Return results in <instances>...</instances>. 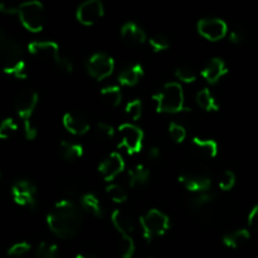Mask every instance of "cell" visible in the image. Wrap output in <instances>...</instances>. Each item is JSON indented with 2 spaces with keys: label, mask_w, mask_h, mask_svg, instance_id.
Instances as JSON below:
<instances>
[{
  "label": "cell",
  "mask_w": 258,
  "mask_h": 258,
  "mask_svg": "<svg viewBox=\"0 0 258 258\" xmlns=\"http://www.w3.org/2000/svg\"><path fill=\"white\" fill-rule=\"evenodd\" d=\"M82 222V208L70 199L57 202L47 217L49 229L58 238L62 239L76 236L81 229Z\"/></svg>",
  "instance_id": "6da1fadb"
},
{
  "label": "cell",
  "mask_w": 258,
  "mask_h": 258,
  "mask_svg": "<svg viewBox=\"0 0 258 258\" xmlns=\"http://www.w3.org/2000/svg\"><path fill=\"white\" fill-rule=\"evenodd\" d=\"M0 66L7 75L19 80L27 78L23 48L10 33L0 27Z\"/></svg>",
  "instance_id": "7a4b0ae2"
},
{
  "label": "cell",
  "mask_w": 258,
  "mask_h": 258,
  "mask_svg": "<svg viewBox=\"0 0 258 258\" xmlns=\"http://www.w3.org/2000/svg\"><path fill=\"white\" fill-rule=\"evenodd\" d=\"M153 101L158 112L161 113H178L189 111L184 105V91L180 83L169 82L158 93L153 95Z\"/></svg>",
  "instance_id": "3957f363"
},
{
  "label": "cell",
  "mask_w": 258,
  "mask_h": 258,
  "mask_svg": "<svg viewBox=\"0 0 258 258\" xmlns=\"http://www.w3.org/2000/svg\"><path fill=\"white\" fill-rule=\"evenodd\" d=\"M39 102V96L33 90L20 91L14 101V107L18 116L24 123V134L27 140H34L38 135V131L32 122V116Z\"/></svg>",
  "instance_id": "277c9868"
},
{
  "label": "cell",
  "mask_w": 258,
  "mask_h": 258,
  "mask_svg": "<svg viewBox=\"0 0 258 258\" xmlns=\"http://www.w3.org/2000/svg\"><path fill=\"white\" fill-rule=\"evenodd\" d=\"M28 50L32 55L39 58L42 60L53 63L57 66L59 70L64 71L66 73L73 72V63L70 59L60 55L59 45L52 40H35L29 43Z\"/></svg>",
  "instance_id": "5b68a950"
},
{
  "label": "cell",
  "mask_w": 258,
  "mask_h": 258,
  "mask_svg": "<svg viewBox=\"0 0 258 258\" xmlns=\"http://www.w3.org/2000/svg\"><path fill=\"white\" fill-rule=\"evenodd\" d=\"M18 15H19L23 27L32 33H38L43 30L45 22H47V13H45L44 5L37 0L19 4Z\"/></svg>",
  "instance_id": "8992f818"
},
{
  "label": "cell",
  "mask_w": 258,
  "mask_h": 258,
  "mask_svg": "<svg viewBox=\"0 0 258 258\" xmlns=\"http://www.w3.org/2000/svg\"><path fill=\"white\" fill-rule=\"evenodd\" d=\"M140 226L143 228L144 238L151 241L155 237H160L170 228V221L165 213L159 209H150L140 218Z\"/></svg>",
  "instance_id": "52a82bcc"
},
{
  "label": "cell",
  "mask_w": 258,
  "mask_h": 258,
  "mask_svg": "<svg viewBox=\"0 0 258 258\" xmlns=\"http://www.w3.org/2000/svg\"><path fill=\"white\" fill-rule=\"evenodd\" d=\"M120 144L118 146L125 149L128 154H138L143 149L144 131L134 123H122L118 127Z\"/></svg>",
  "instance_id": "ba28073f"
},
{
  "label": "cell",
  "mask_w": 258,
  "mask_h": 258,
  "mask_svg": "<svg viewBox=\"0 0 258 258\" xmlns=\"http://www.w3.org/2000/svg\"><path fill=\"white\" fill-rule=\"evenodd\" d=\"M87 72L97 81H103L110 77L115 71V60L106 53H93L87 60Z\"/></svg>",
  "instance_id": "9c48e42d"
},
{
  "label": "cell",
  "mask_w": 258,
  "mask_h": 258,
  "mask_svg": "<svg viewBox=\"0 0 258 258\" xmlns=\"http://www.w3.org/2000/svg\"><path fill=\"white\" fill-rule=\"evenodd\" d=\"M198 33L211 42L221 40L228 34V25L219 18H204L197 24Z\"/></svg>",
  "instance_id": "30bf717a"
},
{
  "label": "cell",
  "mask_w": 258,
  "mask_h": 258,
  "mask_svg": "<svg viewBox=\"0 0 258 258\" xmlns=\"http://www.w3.org/2000/svg\"><path fill=\"white\" fill-rule=\"evenodd\" d=\"M12 196L18 206L34 208L37 206V188L30 180H18L12 186Z\"/></svg>",
  "instance_id": "8fae6325"
},
{
  "label": "cell",
  "mask_w": 258,
  "mask_h": 258,
  "mask_svg": "<svg viewBox=\"0 0 258 258\" xmlns=\"http://www.w3.org/2000/svg\"><path fill=\"white\" fill-rule=\"evenodd\" d=\"M105 14V8L100 0H87L76 10V18L82 25L90 27L96 24Z\"/></svg>",
  "instance_id": "7c38bea8"
},
{
  "label": "cell",
  "mask_w": 258,
  "mask_h": 258,
  "mask_svg": "<svg viewBox=\"0 0 258 258\" xmlns=\"http://www.w3.org/2000/svg\"><path fill=\"white\" fill-rule=\"evenodd\" d=\"M125 160L117 151L110 154L102 163L98 165V173L106 181H112L117 175L125 170Z\"/></svg>",
  "instance_id": "4fadbf2b"
},
{
  "label": "cell",
  "mask_w": 258,
  "mask_h": 258,
  "mask_svg": "<svg viewBox=\"0 0 258 258\" xmlns=\"http://www.w3.org/2000/svg\"><path fill=\"white\" fill-rule=\"evenodd\" d=\"M179 181L184 188L194 193H206L212 186V179L206 174L201 173H183L179 176Z\"/></svg>",
  "instance_id": "5bb4252c"
},
{
  "label": "cell",
  "mask_w": 258,
  "mask_h": 258,
  "mask_svg": "<svg viewBox=\"0 0 258 258\" xmlns=\"http://www.w3.org/2000/svg\"><path fill=\"white\" fill-rule=\"evenodd\" d=\"M63 126L70 134L76 136H82L90 131L91 126L87 117L81 112H67L63 116Z\"/></svg>",
  "instance_id": "9a60e30c"
},
{
  "label": "cell",
  "mask_w": 258,
  "mask_h": 258,
  "mask_svg": "<svg viewBox=\"0 0 258 258\" xmlns=\"http://www.w3.org/2000/svg\"><path fill=\"white\" fill-rule=\"evenodd\" d=\"M228 73L226 62L221 58H213L207 63L206 67L202 71V77L211 85H216Z\"/></svg>",
  "instance_id": "2e32d148"
},
{
  "label": "cell",
  "mask_w": 258,
  "mask_h": 258,
  "mask_svg": "<svg viewBox=\"0 0 258 258\" xmlns=\"http://www.w3.org/2000/svg\"><path fill=\"white\" fill-rule=\"evenodd\" d=\"M121 38L130 47H140L146 42L145 32L134 22H127L121 27Z\"/></svg>",
  "instance_id": "e0dca14e"
},
{
  "label": "cell",
  "mask_w": 258,
  "mask_h": 258,
  "mask_svg": "<svg viewBox=\"0 0 258 258\" xmlns=\"http://www.w3.org/2000/svg\"><path fill=\"white\" fill-rule=\"evenodd\" d=\"M111 222H112L113 227L116 231L121 234V236H131L134 232V221L127 213L120 209H115L111 214Z\"/></svg>",
  "instance_id": "ac0fdd59"
},
{
  "label": "cell",
  "mask_w": 258,
  "mask_h": 258,
  "mask_svg": "<svg viewBox=\"0 0 258 258\" xmlns=\"http://www.w3.org/2000/svg\"><path fill=\"white\" fill-rule=\"evenodd\" d=\"M143 66L135 63V64L128 66L125 70L121 71V73L118 75V82H120V85L125 86V87H134V86L138 85L139 81L143 78Z\"/></svg>",
  "instance_id": "d6986e66"
},
{
  "label": "cell",
  "mask_w": 258,
  "mask_h": 258,
  "mask_svg": "<svg viewBox=\"0 0 258 258\" xmlns=\"http://www.w3.org/2000/svg\"><path fill=\"white\" fill-rule=\"evenodd\" d=\"M150 179V170L145 165H136L133 169H130L127 173L128 185L133 189L143 188L146 185Z\"/></svg>",
  "instance_id": "ffe728a7"
},
{
  "label": "cell",
  "mask_w": 258,
  "mask_h": 258,
  "mask_svg": "<svg viewBox=\"0 0 258 258\" xmlns=\"http://www.w3.org/2000/svg\"><path fill=\"white\" fill-rule=\"evenodd\" d=\"M193 146L197 153L206 159H213L218 154V144L211 139L194 138Z\"/></svg>",
  "instance_id": "44dd1931"
},
{
  "label": "cell",
  "mask_w": 258,
  "mask_h": 258,
  "mask_svg": "<svg viewBox=\"0 0 258 258\" xmlns=\"http://www.w3.org/2000/svg\"><path fill=\"white\" fill-rule=\"evenodd\" d=\"M81 208L83 211L88 212L90 214H92V216L97 217V218L102 217L103 214L100 199L93 193H86L81 197Z\"/></svg>",
  "instance_id": "7402d4cb"
},
{
  "label": "cell",
  "mask_w": 258,
  "mask_h": 258,
  "mask_svg": "<svg viewBox=\"0 0 258 258\" xmlns=\"http://www.w3.org/2000/svg\"><path fill=\"white\" fill-rule=\"evenodd\" d=\"M249 238H251V233L248 229H237L223 237V243L228 248H239L241 246L246 244Z\"/></svg>",
  "instance_id": "603a6c76"
},
{
  "label": "cell",
  "mask_w": 258,
  "mask_h": 258,
  "mask_svg": "<svg viewBox=\"0 0 258 258\" xmlns=\"http://www.w3.org/2000/svg\"><path fill=\"white\" fill-rule=\"evenodd\" d=\"M59 153L64 160L73 163L77 161L83 156V148L82 145L76 143H71V141H62L59 144Z\"/></svg>",
  "instance_id": "cb8c5ba5"
},
{
  "label": "cell",
  "mask_w": 258,
  "mask_h": 258,
  "mask_svg": "<svg viewBox=\"0 0 258 258\" xmlns=\"http://www.w3.org/2000/svg\"><path fill=\"white\" fill-rule=\"evenodd\" d=\"M101 98L103 102L110 107H117L120 106L121 101H122V93H121V88L117 86H107V87L101 90Z\"/></svg>",
  "instance_id": "d4e9b609"
},
{
  "label": "cell",
  "mask_w": 258,
  "mask_h": 258,
  "mask_svg": "<svg viewBox=\"0 0 258 258\" xmlns=\"http://www.w3.org/2000/svg\"><path fill=\"white\" fill-rule=\"evenodd\" d=\"M196 101L199 107L203 108L204 111L212 112V111L219 110V106L217 103L216 98H214V96L212 95V92L208 88H203V90L199 91L196 96Z\"/></svg>",
  "instance_id": "484cf974"
},
{
  "label": "cell",
  "mask_w": 258,
  "mask_h": 258,
  "mask_svg": "<svg viewBox=\"0 0 258 258\" xmlns=\"http://www.w3.org/2000/svg\"><path fill=\"white\" fill-rule=\"evenodd\" d=\"M106 193L110 197L111 201L115 202V203L117 204L125 203V202L127 201V193H126L125 189L121 185H118V184H108V185L106 186Z\"/></svg>",
  "instance_id": "4316f807"
},
{
  "label": "cell",
  "mask_w": 258,
  "mask_h": 258,
  "mask_svg": "<svg viewBox=\"0 0 258 258\" xmlns=\"http://www.w3.org/2000/svg\"><path fill=\"white\" fill-rule=\"evenodd\" d=\"M121 258H133L135 254L136 246L131 236H121L120 246H118Z\"/></svg>",
  "instance_id": "83f0119b"
},
{
  "label": "cell",
  "mask_w": 258,
  "mask_h": 258,
  "mask_svg": "<svg viewBox=\"0 0 258 258\" xmlns=\"http://www.w3.org/2000/svg\"><path fill=\"white\" fill-rule=\"evenodd\" d=\"M175 77L176 80L180 81L183 83H193L197 80V73L190 66H180L176 68L175 71Z\"/></svg>",
  "instance_id": "f1b7e54d"
},
{
  "label": "cell",
  "mask_w": 258,
  "mask_h": 258,
  "mask_svg": "<svg viewBox=\"0 0 258 258\" xmlns=\"http://www.w3.org/2000/svg\"><path fill=\"white\" fill-rule=\"evenodd\" d=\"M18 131V125L12 117L5 118L4 121H2L0 123V140H8L12 136L15 135V133Z\"/></svg>",
  "instance_id": "f546056e"
},
{
  "label": "cell",
  "mask_w": 258,
  "mask_h": 258,
  "mask_svg": "<svg viewBox=\"0 0 258 258\" xmlns=\"http://www.w3.org/2000/svg\"><path fill=\"white\" fill-rule=\"evenodd\" d=\"M95 135L98 140L108 141L115 136V128L107 122H98L95 128Z\"/></svg>",
  "instance_id": "4dcf8cb0"
},
{
  "label": "cell",
  "mask_w": 258,
  "mask_h": 258,
  "mask_svg": "<svg viewBox=\"0 0 258 258\" xmlns=\"http://www.w3.org/2000/svg\"><path fill=\"white\" fill-rule=\"evenodd\" d=\"M35 256H37V258H58L57 244L42 242V243L37 247Z\"/></svg>",
  "instance_id": "1f68e13d"
},
{
  "label": "cell",
  "mask_w": 258,
  "mask_h": 258,
  "mask_svg": "<svg viewBox=\"0 0 258 258\" xmlns=\"http://www.w3.org/2000/svg\"><path fill=\"white\" fill-rule=\"evenodd\" d=\"M149 44L153 48L154 52H164L170 48V42H169L168 37L164 34H155L149 39Z\"/></svg>",
  "instance_id": "d6a6232c"
},
{
  "label": "cell",
  "mask_w": 258,
  "mask_h": 258,
  "mask_svg": "<svg viewBox=\"0 0 258 258\" xmlns=\"http://www.w3.org/2000/svg\"><path fill=\"white\" fill-rule=\"evenodd\" d=\"M125 112L131 120L138 121L143 116V102L140 100H134L126 105Z\"/></svg>",
  "instance_id": "836d02e7"
},
{
  "label": "cell",
  "mask_w": 258,
  "mask_h": 258,
  "mask_svg": "<svg viewBox=\"0 0 258 258\" xmlns=\"http://www.w3.org/2000/svg\"><path fill=\"white\" fill-rule=\"evenodd\" d=\"M169 134H170V138L173 139L174 143L176 144L183 143L186 138L185 127L178 122H171L169 125Z\"/></svg>",
  "instance_id": "e575fe53"
},
{
  "label": "cell",
  "mask_w": 258,
  "mask_h": 258,
  "mask_svg": "<svg viewBox=\"0 0 258 258\" xmlns=\"http://www.w3.org/2000/svg\"><path fill=\"white\" fill-rule=\"evenodd\" d=\"M228 38H229V42L233 43V44L242 45L244 44V43L248 42L249 35L247 30L242 29V28H234V29L229 33Z\"/></svg>",
  "instance_id": "d590c367"
},
{
  "label": "cell",
  "mask_w": 258,
  "mask_h": 258,
  "mask_svg": "<svg viewBox=\"0 0 258 258\" xmlns=\"http://www.w3.org/2000/svg\"><path fill=\"white\" fill-rule=\"evenodd\" d=\"M236 174L231 170H227L226 173L222 175L221 180H219V188L223 191H229L234 188L236 185Z\"/></svg>",
  "instance_id": "8d00e7d4"
},
{
  "label": "cell",
  "mask_w": 258,
  "mask_h": 258,
  "mask_svg": "<svg viewBox=\"0 0 258 258\" xmlns=\"http://www.w3.org/2000/svg\"><path fill=\"white\" fill-rule=\"evenodd\" d=\"M30 244L27 243V242H18V243H14L9 249H8V254L10 257H22L25 256L28 252L30 251Z\"/></svg>",
  "instance_id": "74e56055"
},
{
  "label": "cell",
  "mask_w": 258,
  "mask_h": 258,
  "mask_svg": "<svg viewBox=\"0 0 258 258\" xmlns=\"http://www.w3.org/2000/svg\"><path fill=\"white\" fill-rule=\"evenodd\" d=\"M214 201V194H212L211 191H206V193H201L193 199V206L196 208L201 209L204 208V207L209 206L212 202Z\"/></svg>",
  "instance_id": "f35d334b"
},
{
  "label": "cell",
  "mask_w": 258,
  "mask_h": 258,
  "mask_svg": "<svg viewBox=\"0 0 258 258\" xmlns=\"http://www.w3.org/2000/svg\"><path fill=\"white\" fill-rule=\"evenodd\" d=\"M248 226L252 231L258 232V204L252 208L248 216Z\"/></svg>",
  "instance_id": "ab89813d"
},
{
  "label": "cell",
  "mask_w": 258,
  "mask_h": 258,
  "mask_svg": "<svg viewBox=\"0 0 258 258\" xmlns=\"http://www.w3.org/2000/svg\"><path fill=\"white\" fill-rule=\"evenodd\" d=\"M18 10H19V5H15L14 3H0V12L4 14H18Z\"/></svg>",
  "instance_id": "60d3db41"
},
{
  "label": "cell",
  "mask_w": 258,
  "mask_h": 258,
  "mask_svg": "<svg viewBox=\"0 0 258 258\" xmlns=\"http://www.w3.org/2000/svg\"><path fill=\"white\" fill-rule=\"evenodd\" d=\"M161 156V150L159 146H150V149L148 150V158L150 160H158L159 158Z\"/></svg>",
  "instance_id": "b9f144b4"
},
{
  "label": "cell",
  "mask_w": 258,
  "mask_h": 258,
  "mask_svg": "<svg viewBox=\"0 0 258 258\" xmlns=\"http://www.w3.org/2000/svg\"><path fill=\"white\" fill-rule=\"evenodd\" d=\"M75 258H98L93 254H85V253H80V254H76Z\"/></svg>",
  "instance_id": "7bdbcfd3"
},
{
  "label": "cell",
  "mask_w": 258,
  "mask_h": 258,
  "mask_svg": "<svg viewBox=\"0 0 258 258\" xmlns=\"http://www.w3.org/2000/svg\"><path fill=\"white\" fill-rule=\"evenodd\" d=\"M0 178H2V174H0Z\"/></svg>",
  "instance_id": "ee69618b"
}]
</instances>
